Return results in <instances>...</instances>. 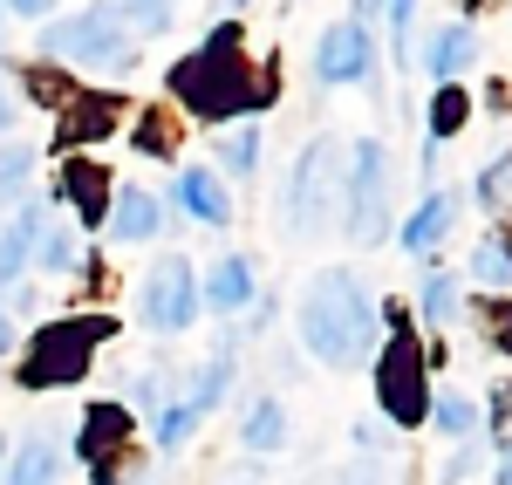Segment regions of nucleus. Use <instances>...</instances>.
<instances>
[{
	"label": "nucleus",
	"instance_id": "20",
	"mask_svg": "<svg viewBox=\"0 0 512 485\" xmlns=\"http://www.w3.org/2000/svg\"><path fill=\"white\" fill-rule=\"evenodd\" d=\"M35 253L48 260V274H69V267H76V240H69L62 226H48V219L35 226Z\"/></svg>",
	"mask_w": 512,
	"mask_h": 485
},
{
	"label": "nucleus",
	"instance_id": "10",
	"mask_svg": "<svg viewBox=\"0 0 512 485\" xmlns=\"http://www.w3.org/2000/svg\"><path fill=\"white\" fill-rule=\"evenodd\" d=\"M158 226H164L158 199H151L144 185H123V192H117V219H110V233H117V240H151Z\"/></svg>",
	"mask_w": 512,
	"mask_h": 485
},
{
	"label": "nucleus",
	"instance_id": "16",
	"mask_svg": "<svg viewBox=\"0 0 512 485\" xmlns=\"http://www.w3.org/2000/svg\"><path fill=\"white\" fill-rule=\"evenodd\" d=\"M246 294H253L246 260H219V267L205 274V301H212V308H246Z\"/></svg>",
	"mask_w": 512,
	"mask_h": 485
},
{
	"label": "nucleus",
	"instance_id": "7",
	"mask_svg": "<svg viewBox=\"0 0 512 485\" xmlns=\"http://www.w3.org/2000/svg\"><path fill=\"white\" fill-rule=\"evenodd\" d=\"M376 383H383V410H390L396 424H424V376H417V335L403 328L390 349H383V363H376Z\"/></svg>",
	"mask_w": 512,
	"mask_h": 485
},
{
	"label": "nucleus",
	"instance_id": "26",
	"mask_svg": "<svg viewBox=\"0 0 512 485\" xmlns=\"http://www.w3.org/2000/svg\"><path fill=\"white\" fill-rule=\"evenodd\" d=\"M424 315H431V322H444V315H451V274H444V267H431V274H424Z\"/></svg>",
	"mask_w": 512,
	"mask_h": 485
},
{
	"label": "nucleus",
	"instance_id": "30",
	"mask_svg": "<svg viewBox=\"0 0 512 485\" xmlns=\"http://www.w3.org/2000/svg\"><path fill=\"white\" fill-rule=\"evenodd\" d=\"M28 158H35V151H7V158H0V192H14V185L28 178Z\"/></svg>",
	"mask_w": 512,
	"mask_h": 485
},
{
	"label": "nucleus",
	"instance_id": "9",
	"mask_svg": "<svg viewBox=\"0 0 512 485\" xmlns=\"http://www.w3.org/2000/svg\"><path fill=\"white\" fill-rule=\"evenodd\" d=\"M369 76V28L362 21H335L315 48V82L342 89V82H362Z\"/></svg>",
	"mask_w": 512,
	"mask_h": 485
},
{
	"label": "nucleus",
	"instance_id": "13",
	"mask_svg": "<svg viewBox=\"0 0 512 485\" xmlns=\"http://www.w3.org/2000/svg\"><path fill=\"white\" fill-rule=\"evenodd\" d=\"M123 438H130V417H123L117 404H96L82 417V451H89V458H117Z\"/></svg>",
	"mask_w": 512,
	"mask_h": 485
},
{
	"label": "nucleus",
	"instance_id": "11",
	"mask_svg": "<svg viewBox=\"0 0 512 485\" xmlns=\"http://www.w3.org/2000/svg\"><path fill=\"white\" fill-rule=\"evenodd\" d=\"M178 199H185V212H192V219H205V226H226V219H233L226 185H219L212 171H185V178H178Z\"/></svg>",
	"mask_w": 512,
	"mask_h": 485
},
{
	"label": "nucleus",
	"instance_id": "12",
	"mask_svg": "<svg viewBox=\"0 0 512 485\" xmlns=\"http://www.w3.org/2000/svg\"><path fill=\"white\" fill-rule=\"evenodd\" d=\"M451 212H458V199H451V192H431V199L417 205V219L403 226V246H410V253H431V246L451 233Z\"/></svg>",
	"mask_w": 512,
	"mask_h": 485
},
{
	"label": "nucleus",
	"instance_id": "38",
	"mask_svg": "<svg viewBox=\"0 0 512 485\" xmlns=\"http://www.w3.org/2000/svg\"><path fill=\"white\" fill-rule=\"evenodd\" d=\"M355 7H362V14H376V7H383V0H355Z\"/></svg>",
	"mask_w": 512,
	"mask_h": 485
},
{
	"label": "nucleus",
	"instance_id": "17",
	"mask_svg": "<svg viewBox=\"0 0 512 485\" xmlns=\"http://www.w3.org/2000/svg\"><path fill=\"white\" fill-rule=\"evenodd\" d=\"M246 445H253V451H280V445H287V431H280V404H274V397H260V404L246 410Z\"/></svg>",
	"mask_w": 512,
	"mask_h": 485
},
{
	"label": "nucleus",
	"instance_id": "31",
	"mask_svg": "<svg viewBox=\"0 0 512 485\" xmlns=\"http://www.w3.org/2000/svg\"><path fill=\"white\" fill-rule=\"evenodd\" d=\"M355 445L362 451H390V424H369V417H362V424H355Z\"/></svg>",
	"mask_w": 512,
	"mask_h": 485
},
{
	"label": "nucleus",
	"instance_id": "25",
	"mask_svg": "<svg viewBox=\"0 0 512 485\" xmlns=\"http://www.w3.org/2000/svg\"><path fill=\"white\" fill-rule=\"evenodd\" d=\"M431 410H437V431H451V438H465V431L478 424V410L465 404V397H437Z\"/></svg>",
	"mask_w": 512,
	"mask_h": 485
},
{
	"label": "nucleus",
	"instance_id": "18",
	"mask_svg": "<svg viewBox=\"0 0 512 485\" xmlns=\"http://www.w3.org/2000/svg\"><path fill=\"white\" fill-rule=\"evenodd\" d=\"M465 62H472V28H444V35H437V48H431V76L451 82Z\"/></svg>",
	"mask_w": 512,
	"mask_h": 485
},
{
	"label": "nucleus",
	"instance_id": "37",
	"mask_svg": "<svg viewBox=\"0 0 512 485\" xmlns=\"http://www.w3.org/2000/svg\"><path fill=\"white\" fill-rule=\"evenodd\" d=\"M499 485H512V445H506V465H499Z\"/></svg>",
	"mask_w": 512,
	"mask_h": 485
},
{
	"label": "nucleus",
	"instance_id": "39",
	"mask_svg": "<svg viewBox=\"0 0 512 485\" xmlns=\"http://www.w3.org/2000/svg\"><path fill=\"white\" fill-rule=\"evenodd\" d=\"M226 7H239V0H226Z\"/></svg>",
	"mask_w": 512,
	"mask_h": 485
},
{
	"label": "nucleus",
	"instance_id": "6",
	"mask_svg": "<svg viewBox=\"0 0 512 485\" xmlns=\"http://www.w3.org/2000/svg\"><path fill=\"white\" fill-rule=\"evenodd\" d=\"M355 240H383L390 233V178H383V144H355V192L342 199Z\"/></svg>",
	"mask_w": 512,
	"mask_h": 485
},
{
	"label": "nucleus",
	"instance_id": "8",
	"mask_svg": "<svg viewBox=\"0 0 512 485\" xmlns=\"http://www.w3.org/2000/svg\"><path fill=\"white\" fill-rule=\"evenodd\" d=\"M137 301H144V322H151V328H164V335H178V328L192 322V308H198L192 260H158Z\"/></svg>",
	"mask_w": 512,
	"mask_h": 485
},
{
	"label": "nucleus",
	"instance_id": "35",
	"mask_svg": "<svg viewBox=\"0 0 512 485\" xmlns=\"http://www.w3.org/2000/svg\"><path fill=\"white\" fill-rule=\"evenodd\" d=\"M7 123H14V103H7V89H0V130H7Z\"/></svg>",
	"mask_w": 512,
	"mask_h": 485
},
{
	"label": "nucleus",
	"instance_id": "22",
	"mask_svg": "<svg viewBox=\"0 0 512 485\" xmlns=\"http://www.w3.org/2000/svg\"><path fill=\"white\" fill-rule=\"evenodd\" d=\"M198 417H205V404H198V397H185L178 410H164V424H158V445H164V451H178L185 438H192V424H198Z\"/></svg>",
	"mask_w": 512,
	"mask_h": 485
},
{
	"label": "nucleus",
	"instance_id": "24",
	"mask_svg": "<svg viewBox=\"0 0 512 485\" xmlns=\"http://www.w3.org/2000/svg\"><path fill=\"white\" fill-rule=\"evenodd\" d=\"M117 21H137V28H151V35H164L171 28V0H123Z\"/></svg>",
	"mask_w": 512,
	"mask_h": 485
},
{
	"label": "nucleus",
	"instance_id": "4",
	"mask_svg": "<svg viewBox=\"0 0 512 485\" xmlns=\"http://www.w3.org/2000/svg\"><path fill=\"white\" fill-rule=\"evenodd\" d=\"M41 55H55V62H89V69H123L130 48H123L117 7H89V14H76V21L41 28Z\"/></svg>",
	"mask_w": 512,
	"mask_h": 485
},
{
	"label": "nucleus",
	"instance_id": "32",
	"mask_svg": "<svg viewBox=\"0 0 512 485\" xmlns=\"http://www.w3.org/2000/svg\"><path fill=\"white\" fill-rule=\"evenodd\" d=\"M492 322H499V328H492V342H499V349H512V308H499Z\"/></svg>",
	"mask_w": 512,
	"mask_h": 485
},
{
	"label": "nucleus",
	"instance_id": "28",
	"mask_svg": "<svg viewBox=\"0 0 512 485\" xmlns=\"http://www.w3.org/2000/svg\"><path fill=\"white\" fill-rule=\"evenodd\" d=\"M478 199H485V205H506L512 199V158H499L485 178H478Z\"/></svg>",
	"mask_w": 512,
	"mask_h": 485
},
{
	"label": "nucleus",
	"instance_id": "2",
	"mask_svg": "<svg viewBox=\"0 0 512 485\" xmlns=\"http://www.w3.org/2000/svg\"><path fill=\"white\" fill-rule=\"evenodd\" d=\"M178 96L198 103L205 117H233V110L253 103V89L239 76V35L233 28H219V35L205 41V55H192V62L178 69Z\"/></svg>",
	"mask_w": 512,
	"mask_h": 485
},
{
	"label": "nucleus",
	"instance_id": "36",
	"mask_svg": "<svg viewBox=\"0 0 512 485\" xmlns=\"http://www.w3.org/2000/svg\"><path fill=\"white\" fill-rule=\"evenodd\" d=\"M7 342H14V328H7V315H0V356H7Z\"/></svg>",
	"mask_w": 512,
	"mask_h": 485
},
{
	"label": "nucleus",
	"instance_id": "33",
	"mask_svg": "<svg viewBox=\"0 0 512 485\" xmlns=\"http://www.w3.org/2000/svg\"><path fill=\"white\" fill-rule=\"evenodd\" d=\"M7 14H48V0H7Z\"/></svg>",
	"mask_w": 512,
	"mask_h": 485
},
{
	"label": "nucleus",
	"instance_id": "15",
	"mask_svg": "<svg viewBox=\"0 0 512 485\" xmlns=\"http://www.w3.org/2000/svg\"><path fill=\"white\" fill-rule=\"evenodd\" d=\"M55 472H62V451L48 445V438H28V445L14 451V479L7 485H55Z\"/></svg>",
	"mask_w": 512,
	"mask_h": 485
},
{
	"label": "nucleus",
	"instance_id": "21",
	"mask_svg": "<svg viewBox=\"0 0 512 485\" xmlns=\"http://www.w3.org/2000/svg\"><path fill=\"white\" fill-rule=\"evenodd\" d=\"M110 123H117V96H96L89 110H76V117H69V130H62V144H76V137H103Z\"/></svg>",
	"mask_w": 512,
	"mask_h": 485
},
{
	"label": "nucleus",
	"instance_id": "27",
	"mask_svg": "<svg viewBox=\"0 0 512 485\" xmlns=\"http://www.w3.org/2000/svg\"><path fill=\"white\" fill-rule=\"evenodd\" d=\"M458 123H465V96H458V89H437L431 130H437V137H451V130H458Z\"/></svg>",
	"mask_w": 512,
	"mask_h": 485
},
{
	"label": "nucleus",
	"instance_id": "5",
	"mask_svg": "<svg viewBox=\"0 0 512 485\" xmlns=\"http://www.w3.org/2000/svg\"><path fill=\"white\" fill-rule=\"evenodd\" d=\"M328 212H342V164H335V137H315L308 158L294 164L287 226L294 233H315V226H328Z\"/></svg>",
	"mask_w": 512,
	"mask_h": 485
},
{
	"label": "nucleus",
	"instance_id": "23",
	"mask_svg": "<svg viewBox=\"0 0 512 485\" xmlns=\"http://www.w3.org/2000/svg\"><path fill=\"white\" fill-rule=\"evenodd\" d=\"M472 274H478L485 287H512V253H506L499 240H485V246L472 253Z\"/></svg>",
	"mask_w": 512,
	"mask_h": 485
},
{
	"label": "nucleus",
	"instance_id": "34",
	"mask_svg": "<svg viewBox=\"0 0 512 485\" xmlns=\"http://www.w3.org/2000/svg\"><path fill=\"white\" fill-rule=\"evenodd\" d=\"M342 485H383V472H369V465H362V472H349Z\"/></svg>",
	"mask_w": 512,
	"mask_h": 485
},
{
	"label": "nucleus",
	"instance_id": "40",
	"mask_svg": "<svg viewBox=\"0 0 512 485\" xmlns=\"http://www.w3.org/2000/svg\"><path fill=\"white\" fill-rule=\"evenodd\" d=\"M0 451H7V445H0Z\"/></svg>",
	"mask_w": 512,
	"mask_h": 485
},
{
	"label": "nucleus",
	"instance_id": "3",
	"mask_svg": "<svg viewBox=\"0 0 512 485\" xmlns=\"http://www.w3.org/2000/svg\"><path fill=\"white\" fill-rule=\"evenodd\" d=\"M103 335H110L103 315H96V322H89V315H76V322H48V328H41V342L28 349L21 383H28V390H41V383H48V390H55V383H76L82 369H89V349H96Z\"/></svg>",
	"mask_w": 512,
	"mask_h": 485
},
{
	"label": "nucleus",
	"instance_id": "1",
	"mask_svg": "<svg viewBox=\"0 0 512 485\" xmlns=\"http://www.w3.org/2000/svg\"><path fill=\"white\" fill-rule=\"evenodd\" d=\"M301 342L315 349L328 369H362L369 342H376V301L362 294L349 267L315 274V287L301 294Z\"/></svg>",
	"mask_w": 512,
	"mask_h": 485
},
{
	"label": "nucleus",
	"instance_id": "14",
	"mask_svg": "<svg viewBox=\"0 0 512 485\" xmlns=\"http://www.w3.org/2000/svg\"><path fill=\"white\" fill-rule=\"evenodd\" d=\"M35 226H41V205H28V219H14V226L0 233V287L21 281V267H28V253H35Z\"/></svg>",
	"mask_w": 512,
	"mask_h": 485
},
{
	"label": "nucleus",
	"instance_id": "29",
	"mask_svg": "<svg viewBox=\"0 0 512 485\" xmlns=\"http://www.w3.org/2000/svg\"><path fill=\"white\" fill-rule=\"evenodd\" d=\"M253 158H260V130L246 123V130H239L233 144H226V164H233V171H253Z\"/></svg>",
	"mask_w": 512,
	"mask_h": 485
},
{
	"label": "nucleus",
	"instance_id": "19",
	"mask_svg": "<svg viewBox=\"0 0 512 485\" xmlns=\"http://www.w3.org/2000/svg\"><path fill=\"white\" fill-rule=\"evenodd\" d=\"M62 192H69V199L82 205V219H96V212H103V171H89V164H69Z\"/></svg>",
	"mask_w": 512,
	"mask_h": 485
}]
</instances>
